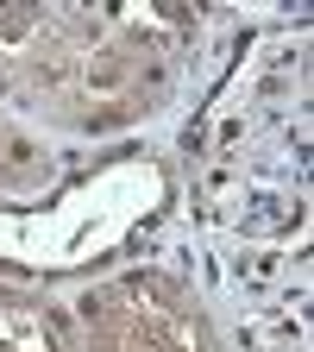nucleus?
Wrapping results in <instances>:
<instances>
[{
  "label": "nucleus",
  "instance_id": "nucleus-2",
  "mask_svg": "<svg viewBox=\"0 0 314 352\" xmlns=\"http://www.w3.org/2000/svg\"><path fill=\"white\" fill-rule=\"evenodd\" d=\"M176 208V170L151 151H120L95 170L63 176L25 208H0V271L7 283L82 277L139 245Z\"/></svg>",
  "mask_w": 314,
  "mask_h": 352
},
{
  "label": "nucleus",
  "instance_id": "nucleus-4",
  "mask_svg": "<svg viewBox=\"0 0 314 352\" xmlns=\"http://www.w3.org/2000/svg\"><path fill=\"white\" fill-rule=\"evenodd\" d=\"M0 352H76V315L38 283L0 277Z\"/></svg>",
  "mask_w": 314,
  "mask_h": 352
},
{
  "label": "nucleus",
  "instance_id": "nucleus-1",
  "mask_svg": "<svg viewBox=\"0 0 314 352\" xmlns=\"http://www.w3.org/2000/svg\"><path fill=\"white\" fill-rule=\"evenodd\" d=\"M189 38V7H0V95L76 132H113L170 95Z\"/></svg>",
  "mask_w": 314,
  "mask_h": 352
},
{
  "label": "nucleus",
  "instance_id": "nucleus-3",
  "mask_svg": "<svg viewBox=\"0 0 314 352\" xmlns=\"http://www.w3.org/2000/svg\"><path fill=\"white\" fill-rule=\"evenodd\" d=\"M69 315L76 352H227L195 283L164 264H132L88 283L69 302Z\"/></svg>",
  "mask_w": 314,
  "mask_h": 352
},
{
  "label": "nucleus",
  "instance_id": "nucleus-5",
  "mask_svg": "<svg viewBox=\"0 0 314 352\" xmlns=\"http://www.w3.org/2000/svg\"><path fill=\"white\" fill-rule=\"evenodd\" d=\"M38 183H51V151H44L38 139H25V132L0 113V201L7 195H32Z\"/></svg>",
  "mask_w": 314,
  "mask_h": 352
}]
</instances>
